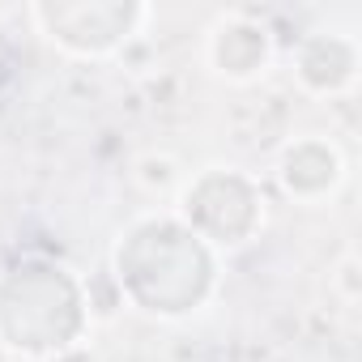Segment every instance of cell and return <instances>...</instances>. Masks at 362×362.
Returning a JSON list of instances; mask_svg holds the SVG:
<instances>
[{"label":"cell","instance_id":"6da1fadb","mask_svg":"<svg viewBox=\"0 0 362 362\" xmlns=\"http://www.w3.org/2000/svg\"><path fill=\"white\" fill-rule=\"evenodd\" d=\"M209 60L218 73L247 81V77L264 73V64H269V30L243 13H230L209 30Z\"/></svg>","mask_w":362,"mask_h":362}]
</instances>
